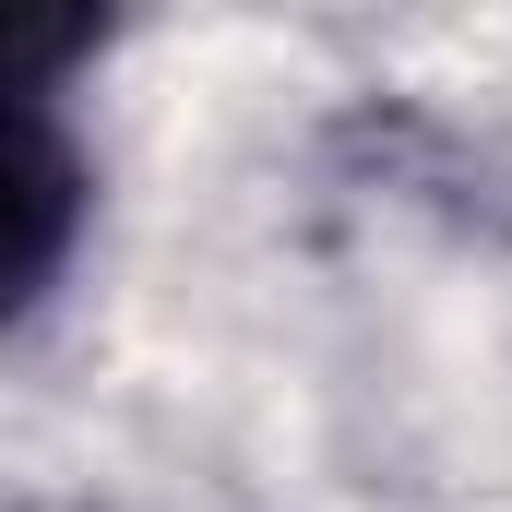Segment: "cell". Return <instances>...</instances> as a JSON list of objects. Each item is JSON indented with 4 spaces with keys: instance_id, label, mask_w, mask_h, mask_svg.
Wrapping results in <instances>:
<instances>
[]
</instances>
